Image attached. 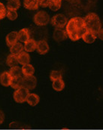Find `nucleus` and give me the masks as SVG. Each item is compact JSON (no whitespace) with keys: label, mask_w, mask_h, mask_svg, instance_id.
Segmentation results:
<instances>
[{"label":"nucleus","mask_w":103,"mask_h":130,"mask_svg":"<svg viewBox=\"0 0 103 130\" xmlns=\"http://www.w3.org/2000/svg\"><path fill=\"white\" fill-rule=\"evenodd\" d=\"M36 51L38 54L44 55H46L49 51V45L46 40H40L37 42Z\"/></svg>","instance_id":"obj_8"},{"label":"nucleus","mask_w":103,"mask_h":130,"mask_svg":"<svg viewBox=\"0 0 103 130\" xmlns=\"http://www.w3.org/2000/svg\"><path fill=\"white\" fill-rule=\"evenodd\" d=\"M66 31L67 36L71 41H78L82 38V36L87 31L84 18L74 17L69 20L66 24Z\"/></svg>","instance_id":"obj_1"},{"label":"nucleus","mask_w":103,"mask_h":130,"mask_svg":"<svg viewBox=\"0 0 103 130\" xmlns=\"http://www.w3.org/2000/svg\"><path fill=\"white\" fill-rule=\"evenodd\" d=\"M8 73H10V75L12 76L13 79L15 78H18V77H22L23 76V73H22V70L21 67H18V66H14L10 68Z\"/></svg>","instance_id":"obj_19"},{"label":"nucleus","mask_w":103,"mask_h":130,"mask_svg":"<svg viewBox=\"0 0 103 130\" xmlns=\"http://www.w3.org/2000/svg\"><path fill=\"white\" fill-rule=\"evenodd\" d=\"M6 64L10 67H14V66H18L17 55H14L12 54H10L9 55H8V57L6 58Z\"/></svg>","instance_id":"obj_22"},{"label":"nucleus","mask_w":103,"mask_h":130,"mask_svg":"<svg viewBox=\"0 0 103 130\" xmlns=\"http://www.w3.org/2000/svg\"><path fill=\"white\" fill-rule=\"evenodd\" d=\"M23 50H24V48H23V44L20 43V42H18L10 47L11 54L14 55H18L22 52H23Z\"/></svg>","instance_id":"obj_17"},{"label":"nucleus","mask_w":103,"mask_h":130,"mask_svg":"<svg viewBox=\"0 0 103 130\" xmlns=\"http://www.w3.org/2000/svg\"><path fill=\"white\" fill-rule=\"evenodd\" d=\"M33 21L38 26H40V27L46 26L50 22V16L46 11H40L34 15Z\"/></svg>","instance_id":"obj_3"},{"label":"nucleus","mask_w":103,"mask_h":130,"mask_svg":"<svg viewBox=\"0 0 103 130\" xmlns=\"http://www.w3.org/2000/svg\"><path fill=\"white\" fill-rule=\"evenodd\" d=\"M50 79L52 82L56 81L59 79H62V73L58 70H52L50 73Z\"/></svg>","instance_id":"obj_25"},{"label":"nucleus","mask_w":103,"mask_h":130,"mask_svg":"<svg viewBox=\"0 0 103 130\" xmlns=\"http://www.w3.org/2000/svg\"><path fill=\"white\" fill-rule=\"evenodd\" d=\"M40 101V97L35 93H30L27 98V102L30 106H36Z\"/></svg>","instance_id":"obj_18"},{"label":"nucleus","mask_w":103,"mask_h":130,"mask_svg":"<svg viewBox=\"0 0 103 130\" xmlns=\"http://www.w3.org/2000/svg\"><path fill=\"white\" fill-rule=\"evenodd\" d=\"M21 70H22L23 76H33L35 73L34 67L30 64L23 65V67H21Z\"/></svg>","instance_id":"obj_16"},{"label":"nucleus","mask_w":103,"mask_h":130,"mask_svg":"<svg viewBox=\"0 0 103 130\" xmlns=\"http://www.w3.org/2000/svg\"><path fill=\"white\" fill-rule=\"evenodd\" d=\"M12 81H13V78L8 72L5 71L2 73H1V75H0V84L2 86H4V87L11 86Z\"/></svg>","instance_id":"obj_7"},{"label":"nucleus","mask_w":103,"mask_h":130,"mask_svg":"<svg viewBox=\"0 0 103 130\" xmlns=\"http://www.w3.org/2000/svg\"><path fill=\"white\" fill-rule=\"evenodd\" d=\"M23 6L28 10H36L38 8V0H23Z\"/></svg>","instance_id":"obj_13"},{"label":"nucleus","mask_w":103,"mask_h":130,"mask_svg":"<svg viewBox=\"0 0 103 130\" xmlns=\"http://www.w3.org/2000/svg\"><path fill=\"white\" fill-rule=\"evenodd\" d=\"M23 76L13 79V81L11 84V87L15 90L22 88L23 87Z\"/></svg>","instance_id":"obj_23"},{"label":"nucleus","mask_w":103,"mask_h":130,"mask_svg":"<svg viewBox=\"0 0 103 130\" xmlns=\"http://www.w3.org/2000/svg\"><path fill=\"white\" fill-rule=\"evenodd\" d=\"M53 89L57 92H61L65 88V83L62 79H59L56 81H54L52 83Z\"/></svg>","instance_id":"obj_21"},{"label":"nucleus","mask_w":103,"mask_h":130,"mask_svg":"<svg viewBox=\"0 0 103 130\" xmlns=\"http://www.w3.org/2000/svg\"><path fill=\"white\" fill-rule=\"evenodd\" d=\"M37 79L33 76H23V87L27 89L28 90H33L36 87Z\"/></svg>","instance_id":"obj_6"},{"label":"nucleus","mask_w":103,"mask_h":130,"mask_svg":"<svg viewBox=\"0 0 103 130\" xmlns=\"http://www.w3.org/2000/svg\"><path fill=\"white\" fill-rule=\"evenodd\" d=\"M5 113L2 110H0V125H2L3 123V122L5 121Z\"/></svg>","instance_id":"obj_29"},{"label":"nucleus","mask_w":103,"mask_h":130,"mask_svg":"<svg viewBox=\"0 0 103 130\" xmlns=\"http://www.w3.org/2000/svg\"><path fill=\"white\" fill-rule=\"evenodd\" d=\"M20 7V0H9L7 2L6 8L7 10H14L17 11Z\"/></svg>","instance_id":"obj_20"},{"label":"nucleus","mask_w":103,"mask_h":130,"mask_svg":"<svg viewBox=\"0 0 103 130\" xmlns=\"http://www.w3.org/2000/svg\"><path fill=\"white\" fill-rule=\"evenodd\" d=\"M54 39L57 42H62L67 39L68 36L66 31L63 29H56L53 35Z\"/></svg>","instance_id":"obj_10"},{"label":"nucleus","mask_w":103,"mask_h":130,"mask_svg":"<svg viewBox=\"0 0 103 130\" xmlns=\"http://www.w3.org/2000/svg\"><path fill=\"white\" fill-rule=\"evenodd\" d=\"M97 36L101 39V40H103V29H101L100 31L99 32V33L97 34Z\"/></svg>","instance_id":"obj_30"},{"label":"nucleus","mask_w":103,"mask_h":130,"mask_svg":"<svg viewBox=\"0 0 103 130\" xmlns=\"http://www.w3.org/2000/svg\"><path fill=\"white\" fill-rule=\"evenodd\" d=\"M29 94H30V90H28L24 87H22L14 91L13 94V98L15 102L22 104L27 101V98L28 97Z\"/></svg>","instance_id":"obj_5"},{"label":"nucleus","mask_w":103,"mask_h":130,"mask_svg":"<svg viewBox=\"0 0 103 130\" xmlns=\"http://www.w3.org/2000/svg\"><path fill=\"white\" fill-rule=\"evenodd\" d=\"M97 36H96L95 34H93L92 32L87 30L85 33L82 36V39L84 40V42L87 43V44H92L95 42V40L96 39Z\"/></svg>","instance_id":"obj_15"},{"label":"nucleus","mask_w":103,"mask_h":130,"mask_svg":"<svg viewBox=\"0 0 103 130\" xmlns=\"http://www.w3.org/2000/svg\"><path fill=\"white\" fill-rule=\"evenodd\" d=\"M5 40H6L7 45L10 48L11 46H12L13 45H14L15 43L17 42V41H18V32L12 31V32H9L6 36Z\"/></svg>","instance_id":"obj_9"},{"label":"nucleus","mask_w":103,"mask_h":130,"mask_svg":"<svg viewBox=\"0 0 103 130\" xmlns=\"http://www.w3.org/2000/svg\"><path fill=\"white\" fill-rule=\"evenodd\" d=\"M36 45H37V42L34 39H30L28 41H27L24 43V45H23L24 51L27 52H33L35 50H36Z\"/></svg>","instance_id":"obj_14"},{"label":"nucleus","mask_w":103,"mask_h":130,"mask_svg":"<svg viewBox=\"0 0 103 130\" xmlns=\"http://www.w3.org/2000/svg\"><path fill=\"white\" fill-rule=\"evenodd\" d=\"M49 8L51 11H58L60 8H61V2H57V1H54V0H50V2L48 5Z\"/></svg>","instance_id":"obj_24"},{"label":"nucleus","mask_w":103,"mask_h":130,"mask_svg":"<svg viewBox=\"0 0 103 130\" xmlns=\"http://www.w3.org/2000/svg\"><path fill=\"white\" fill-rule=\"evenodd\" d=\"M87 30L92 32L96 36L102 29V24L99 16L96 13H89L84 18Z\"/></svg>","instance_id":"obj_2"},{"label":"nucleus","mask_w":103,"mask_h":130,"mask_svg":"<svg viewBox=\"0 0 103 130\" xmlns=\"http://www.w3.org/2000/svg\"><path fill=\"white\" fill-rule=\"evenodd\" d=\"M51 24L56 27V29H63L65 27L68 23V19L63 14H58L54 15L51 18Z\"/></svg>","instance_id":"obj_4"},{"label":"nucleus","mask_w":103,"mask_h":130,"mask_svg":"<svg viewBox=\"0 0 103 130\" xmlns=\"http://www.w3.org/2000/svg\"><path fill=\"white\" fill-rule=\"evenodd\" d=\"M50 2V0H38V5L39 6L42 8L48 7Z\"/></svg>","instance_id":"obj_28"},{"label":"nucleus","mask_w":103,"mask_h":130,"mask_svg":"<svg viewBox=\"0 0 103 130\" xmlns=\"http://www.w3.org/2000/svg\"><path fill=\"white\" fill-rule=\"evenodd\" d=\"M7 14V8L5 6V5L2 2H0V20L4 19L6 17Z\"/></svg>","instance_id":"obj_27"},{"label":"nucleus","mask_w":103,"mask_h":130,"mask_svg":"<svg viewBox=\"0 0 103 130\" xmlns=\"http://www.w3.org/2000/svg\"><path fill=\"white\" fill-rule=\"evenodd\" d=\"M6 17L10 20V21H15L17 17H18V13L17 11L14 10H7V14Z\"/></svg>","instance_id":"obj_26"},{"label":"nucleus","mask_w":103,"mask_h":130,"mask_svg":"<svg viewBox=\"0 0 103 130\" xmlns=\"http://www.w3.org/2000/svg\"><path fill=\"white\" fill-rule=\"evenodd\" d=\"M30 39V33L28 28H23L18 32V40L20 42H26Z\"/></svg>","instance_id":"obj_12"},{"label":"nucleus","mask_w":103,"mask_h":130,"mask_svg":"<svg viewBox=\"0 0 103 130\" xmlns=\"http://www.w3.org/2000/svg\"><path fill=\"white\" fill-rule=\"evenodd\" d=\"M17 61H18V64H28L30 62V55L28 54V52L23 51L17 55Z\"/></svg>","instance_id":"obj_11"},{"label":"nucleus","mask_w":103,"mask_h":130,"mask_svg":"<svg viewBox=\"0 0 103 130\" xmlns=\"http://www.w3.org/2000/svg\"><path fill=\"white\" fill-rule=\"evenodd\" d=\"M54 1H57V2H62V0H54Z\"/></svg>","instance_id":"obj_31"},{"label":"nucleus","mask_w":103,"mask_h":130,"mask_svg":"<svg viewBox=\"0 0 103 130\" xmlns=\"http://www.w3.org/2000/svg\"><path fill=\"white\" fill-rule=\"evenodd\" d=\"M7 1H9V0H7Z\"/></svg>","instance_id":"obj_32"}]
</instances>
